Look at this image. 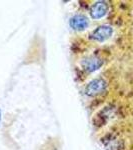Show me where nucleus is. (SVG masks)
Segmentation results:
<instances>
[{"label":"nucleus","mask_w":133,"mask_h":150,"mask_svg":"<svg viewBox=\"0 0 133 150\" xmlns=\"http://www.w3.org/2000/svg\"><path fill=\"white\" fill-rule=\"evenodd\" d=\"M106 89V82L103 79H94L86 86L85 92L87 95L94 96L102 93Z\"/></svg>","instance_id":"1"},{"label":"nucleus","mask_w":133,"mask_h":150,"mask_svg":"<svg viewBox=\"0 0 133 150\" xmlns=\"http://www.w3.org/2000/svg\"><path fill=\"white\" fill-rule=\"evenodd\" d=\"M111 34H112V28L110 26L104 25L95 29L91 34V38L96 41H99V42H102V41L108 39Z\"/></svg>","instance_id":"2"},{"label":"nucleus","mask_w":133,"mask_h":150,"mask_svg":"<svg viewBox=\"0 0 133 150\" xmlns=\"http://www.w3.org/2000/svg\"><path fill=\"white\" fill-rule=\"evenodd\" d=\"M107 10H108L107 3L104 1H98L91 6L90 14H91V16H92V18L99 19L105 15Z\"/></svg>","instance_id":"3"},{"label":"nucleus","mask_w":133,"mask_h":150,"mask_svg":"<svg viewBox=\"0 0 133 150\" xmlns=\"http://www.w3.org/2000/svg\"><path fill=\"white\" fill-rule=\"evenodd\" d=\"M81 64H82V67H83L86 71L92 72L100 68L101 65L103 64V61L96 57H89V58L84 59Z\"/></svg>","instance_id":"4"},{"label":"nucleus","mask_w":133,"mask_h":150,"mask_svg":"<svg viewBox=\"0 0 133 150\" xmlns=\"http://www.w3.org/2000/svg\"><path fill=\"white\" fill-rule=\"evenodd\" d=\"M70 26L75 30H84L88 26V21L84 16L75 15L70 19Z\"/></svg>","instance_id":"5"},{"label":"nucleus","mask_w":133,"mask_h":150,"mask_svg":"<svg viewBox=\"0 0 133 150\" xmlns=\"http://www.w3.org/2000/svg\"><path fill=\"white\" fill-rule=\"evenodd\" d=\"M0 122H1V111H0Z\"/></svg>","instance_id":"6"}]
</instances>
